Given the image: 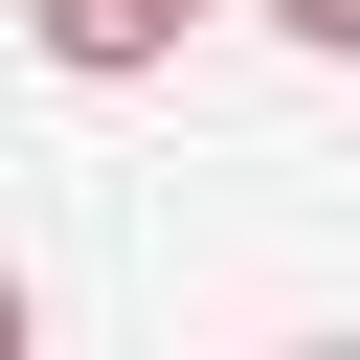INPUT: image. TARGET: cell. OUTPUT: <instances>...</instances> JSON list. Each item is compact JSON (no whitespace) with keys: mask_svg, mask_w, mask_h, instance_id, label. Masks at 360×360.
Listing matches in <instances>:
<instances>
[{"mask_svg":"<svg viewBox=\"0 0 360 360\" xmlns=\"http://www.w3.org/2000/svg\"><path fill=\"white\" fill-rule=\"evenodd\" d=\"M180 22H202V0H22V45L90 68V90H112V68H180Z\"/></svg>","mask_w":360,"mask_h":360,"instance_id":"cell-1","label":"cell"},{"mask_svg":"<svg viewBox=\"0 0 360 360\" xmlns=\"http://www.w3.org/2000/svg\"><path fill=\"white\" fill-rule=\"evenodd\" d=\"M270 22H292V45H315V68H360V0H270Z\"/></svg>","mask_w":360,"mask_h":360,"instance_id":"cell-2","label":"cell"}]
</instances>
